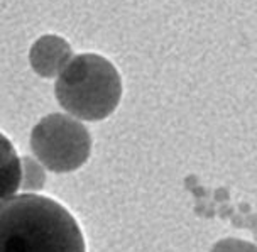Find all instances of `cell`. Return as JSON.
<instances>
[{
	"label": "cell",
	"mask_w": 257,
	"mask_h": 252,
	"mask_svg": "<svg viewBox=\"0 0 257 252\" xmlns=\"http://www.w3.org/2000/svg\"><path fill=\"white\" fill-rule=\"evenodd\" d=\"M54 95L71 117L103 120L120 103L122 78L107 58L95 53L76 54L56 78Z\"/></svg>",
	"instance_id": "obj_2"
},
{
	"label": "cell",
	"mask_w": 257,
	"mask_h": 252,
	"mask_svg": "<svg viewBox=\"0 0 257 252\" xmlns=\"http://www.w3.org/2000/svg\"><path fill=\"white\" fill-rule=\"evenodd\" d=\"M212 252H257V245L250 244V242H247V240L228 237V239L218 240L217 244L213 245Z\"/></svg>",
	"instance_id": "obj_7"
},
{
	"label": "cell",
	"mask_w": 257,
	"mask_h": 252,
	"mask_svg": "<svg viewBox=\"0 0 257 252\" xmlns=\"http://www.w3.org/2000/svg\"><path fill=\"white\" fill-rule=\"evenodd\" d=\"M0 252H86V244L66 207L22 193L0 203Z\"/></svg>",
	"instance_id": "obj_1"
},
{
	"label": "cell",
	"mask_w": 257,
	"mask_h": 252,
	"mask_svg": "<svg viewBox=\"0 0 257 252\" xmlns=\"http://www.w3.org/2000/svg\"><path fill=\"white\" fill-rule=\"evenodd\" d=\"M73 58V49L66 39L58 34H44L32 43L29 63L41 78H58Z\"/></svg>",
	"instance_id": "obj_4"
},
{
	"label": "cell",
	"mask_w": 257,
	"mask_h": 252,
	"mask_svg": "<svg viewBox=\"0 0 257 252\" xmlns=\"http://www.w3.org/2000/svg\"><path fill=\"white\" fill-rule=\"evenodd\" d=\"M22 161V176H21V190L29 195H38L46 185L44 166L38 159L24 156Z\"/></svg>",
	"instance_id": "obj_6"
},
{
	"label": "cell",
	"mask_w": 257,
	"mask_h": 252,
	"mask_svg": "<svg viewBox=\"0 0 257 252\" xmlns=\"http://www.w3.org/2000/svg\"><path fill=\"white\" fill-rule=\"evenodd\" d=\"M22 161L16 148L0 132V203L16 195L21 188Z\"/></svg>",
	"instance_id": "obj_5"
},
{
	"label": "cell",
	"mask_w": 257,
	"mask_h": 252,
	"mask_svg": "<svg viewBox=\"0 0 257 252\" xmlns=\"http://www.w3.org/2000/svg\"><path fill=\"white\" fill-rule=\"evenodd\" d=\"M31 151L34 158L53 173L80 169L91 154V136L78 118L49 113L32 127Z\"/></svg>",
	"instance_id": "obj_3"
}]
</instances>
